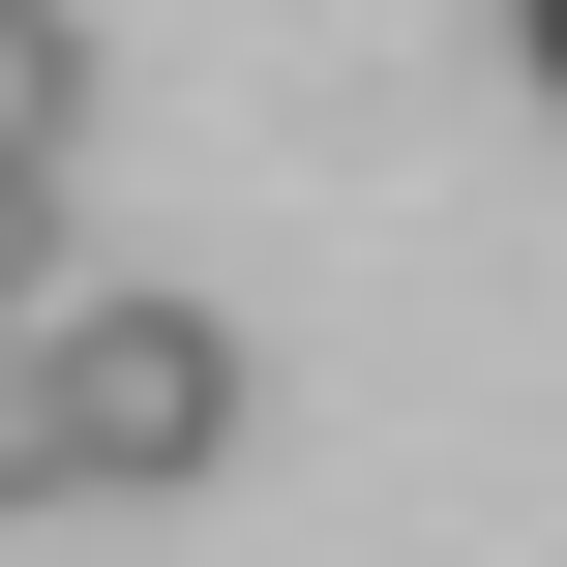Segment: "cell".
<instances>
[{
  "mask_svg": "<svg viewBox=\"0 0 567 567\" xmlns=\"http://www.w3.org/2000/svg\"><path fill=\"white\" fill-rule=\"evenodd\" d=\"M30 359H60V478H90V508H179V478L239 449V329H209V299H60Z\"/></svg>",
  "mask_w": 567,
  "mask_h": 567,
  "instance_id": "cell-1",
  "label": "cell"
},
{
  "mask_svg": "<svg viewBox=\"0 0 567 567\" xmlns=\"http://www.w3.org/2000/svg\"><path fill=\"white\" fill-rule=\"evenodd\" d=\"M0 30H60V0H0Z\"/></svg>",
  "mask_w": 567,
  "mask_h": 567,
  "instance_id": "cell-5",
  "label": "cell"
},
{
  "mask_svg": "<svg viewBox=\"0 0 567 567\" xmlns=\"http://www.w3.org/2000/svg\"><path fill=\"white\" fill-rule=\"evenodd\" d=\"M30 299H60V179H0V329H30Z\"/></svg>",
  "mask_w": 567,
  "mask_h": 567,
  "instance_id": "cell-3",
  "label": "cell"
},
{
  "mask_svg": "<svg viewBox=\"0 0 567 567\" xmlns=\"http://www.w3.org/2000/svg\"><path fill=\"white\" fill-rule=\"evenodd\" d=\"M508 30H538V90H567V0H508Z\"/></svg>",
  "mask_w": 567,
  "mask_h": 567,
  "instance_id": "cell-4",
  "label": "cell"
},
{
  "mask_svg": "<svg viewBox=\"0 0 567 567\" xmlns=\"http://www.w3.org/2000/svg\"><path fill=\"white\" fill-rule=\"evenodd\" d=\"M30 329H60V299H30ZM30 329H0V508H60V359H30Z\"/></svg>",
  "mask_w": 567,
  "mask_h": 567,
  "instance_id": "cell-2",
  "label": "cell"
}]
</instances>
